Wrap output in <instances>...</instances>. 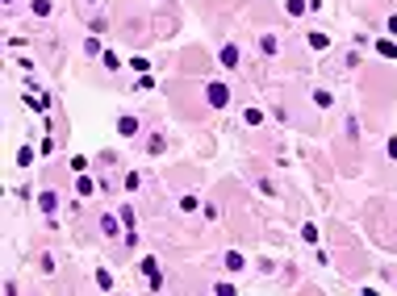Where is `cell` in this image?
Returning a JSON list of instances; mask_svg holds the SVG:
<instances>
[{"mask_svg":"<svg viewBox=\"0 0 397 296\" xmlns=\"http://www.w3.org/2000/svg\"><path fill=\"white\" fill-rule=\"evenodd\" d=\"M205 101H209L213 109H226V105H230V88H226V84H209V88H205Z\"/></svg>","mask_w":397,"mask_h":296,"instance_id":"obj_1","label":"cell"},{"mask_svg":"<svg viewBox=\"0 0 397 296\" xmlns=\"http://www.w3.org/2000/svg\"><path fill=\"white\" fill-rule=\"evenodd\" d=\"M218 63H222V67H230V71H234V67H238V63H242V54H238V46H234V42H226V46L218 50Z\"/></svg>","mask_w":397,"mask_h":296,"instance_id":"obj_2","label":"cell"},{"mask_svg":"<svg viewBox=\"0 0 397 296\" xmlns=\"http://www.w3.org/2000/svg\"><path fill=\"white\" fill-rule=\"evenodd\" d=\"M138 129H142V121H138V117H117V134H121V138H134Z\"/></svg>","mask_w":397,"mask_h":296,"instance_id":"obj_3","label":"cell"},{"mask_svg":"<svg viewBox=\"0 0 397 296\" xmlns=\"http://www.w3.org/2000/svg\"><path fill=\"white\" fill-rule=\"evenodd\" d=\"M38 209H42L46 217H54V209H59V192H50V188H46V192L38 196Z\"/></svg>","mask_w":397,"mask_h":296,"instance_id":"obj_4","label":"cell"},{"mask_svg":"<svg viewBox=\"0 0 397 296\" xmlns=\"http://www.w3.org/2000/svg\"><path fill=\"white\" fill-rule=\"evenodd\" d=\"M29 9H34V17H50L54 13V0H29Z\"/></svg>","mask_w":397,"mask_h":296,"instance_id":"obj_5","label":"cell"},{"mask_svg":"<svg viewBox=\"0 0 397 296\" xmlns=\"http://www.w3.org/2000/svg\"><path fill=\"white\" fill-rule=\"evenodd\" d=\"M310 46H314V50H326V46H330V34H322V29H310Z\"/></svg>","mask_w":397,"mask_h":296,"instance_id":"obj_6","label":"cell"},{"mask_svg":"<svg viewBox=\"0 0 397 296\" xmlns=\"http://www.w3.org/2000/svg\"><path fill=\"white\" fill-rule=\"evenodd\" d=\"M305 9H310V0H285V13L289 17H301Z\"/></svg>","mask_w":397,"mask_h":296,"instance_id":"obj_7","label":"cell"},{"mask_svg":"<svg viewBox=\"0 0 397 296\" xmlns=\"http://www.w3.org/2000/svg\"><path fill=\"white\" fill-rule=\"evenodd\" d=\"M259 50H263V54H276V50H280V42L272 38V34H259Z\"/></svg>","mask_w":397,"mask_h":296,"instance_id":"obj_8","label":"cell"},{"mask_svg":"<svg viewBox=\"0 0 397 296\" xmlns=\"http://www.w3.org/2000/svg\"><path fill=\"white\" fill-rule=\"evenodd\" d=\"M314 105H318V109H330V105H334V96H330L326 88H318V92H314Z\"/></svg>","mask_w":397,"mask_h":296,"instance_id":"obj_9","label":"cell"},{"mask_svg":"<svg viewBox=\"0 0 397 296\" xmlns=\"http://www.w3.org/2000/svg\"><path fill=\"white\" fill-rule=\"evenodd\" d=\"M242 121H247V125H263V109H255V105H251L247 113H242Z\"/></svg>","mask_w":397,"mask_h":296,"instance_id":"obj_10","label":"cell"},{"mask_svg":"<svg viewBox=\"0 0 397 296\" xmlns=\"http://www.w3.org/2000/svg\"><path fill=\"white\" fill-rule=\"evenodd\" d=\"M84 54H88V58H97V54H105V46H101L97 38H88V42H84Z\"/></svg>","mask_w":397,"mask_h":296,"instance_id":"obj_11","label":"cell"},{"mask_svg":"<svg viewBox=\"0 0 397 296\" xmlns=\"http://www.w3.org/2000/svg\"><path fill=\"white\" fill-rule=\"evenodd\" d=\"M75 192H80V196H92V192H97V188H92V180H88L84 171H80V184H75Z\"/></svg>","mask_w":397,"mask_h":296,"instance_id":"obj_12","label":"cell"},{"mask_svg":"<svg viewBox=\"0 0 397 296\" xmlns=\"http://www.w3.org/2000/svg\"><path fill=\"white\" fill-rule=\"evenodd\" d=\"M376 50H381V58H397V42H389V38H385Z\"/></svg>","mask_w":397,"mask_h":296,"instance_id":"obj_13","label":"cell"},{"mask_svg":"<svg viewBox=\"0 0 397 296\" xmlns=\"http://www.w3.org/2000/svg\"><path fill=\"white\" fill-rule=\"evenodd\" d=\"M17 163H21V167H29V163H34V146H21V150H17Z\"/></svg>","mask_w":397,"mask_h":296,"instance_id":"obj_14","label":"cell"},{"mask_svg":"<svg viewBox=\"0 0 397 296\" xmlns=\"http://www.w3.org/2000/svg\"><path fill=\"white\" fill-rule=\"evenodd\" d=\"M226 267H230V271H242V254H238V250L226 254Z\"/></svg>","mask_w":397,"mask_h":296,"instance_id":"obj_15","label":"cell"},{"mask_svg":"<svg viewBox=\"0 0 397 296\" xmlns=\"http://www.w3.org/2000/svg\"><path fill=\"white\" fill-rule=\"evenodd\" d=\"M197 205H201V201H197V196H193V192H188V196H180V209H184V213H193Z\"/></svg>","mask_w":397,"mask_h":296,"instance_id":"obj_16","label":"cell"},{"mask_svg":"<svg viewBox=\"0 0 397 296\" xmlns=\"http://www.w3.org/2000/svg\"><path fill=\"white\" fill-rule=\"evenodd\" d=\"M130 71H138V75H146V71H150V63H146V58H130Z\"/></svg>","mask_w":397,"mask_h":296,"instance_id":"obj_17","label":"cell"},{"mask_svg":"<svg viewBox=\"0 0 397 296\" xmlns=\"http://www.w3.org/2000/svg\"><path fill=\"white\" fill-rule=\"evenodd\" d=\"M121 225L134 229V209H130V205H121Z\"/></svg>","mask_w":397,"mask_h":296,"instance_id":"obj_18","label":"cell"},{"mask_svg":"<svg viewBox=\"0 0 397 296\" xmlns=\"http://www.w3.org/2000/svg\"><path fill=\"white\" fill-rule=\"evenodd\" d=\"M301 238L305 242H318V225H301Z\"/></svg>","mask_w":397,"mask_h":296,"instance_id":"obj_19","label":"cell"},{"mask_svg":"<svg viewBox=\"0 0 397 296\" xmlns=\"http://www.w3.org/2000/svg\"><path fill=\"white\" fill-rule=\"evenodd\" d=\"M38 267H42V271L50 275V271H54V259H50V254H38Z\"/></svg>","mask_w":397,"mask_h":296,"instance_id":"obj_20","label":"cell"},{"mask_svg":"<svg viewBox=\"0 0 397 296\" xmlns=\"http://www.w3.org/2000/svg\"><path fill=\"white\" fill-rule=\"evenodd\" d=\"M101 229H105V234L113 238V234H117V221H113V217H101Z\"/></svg>","mask_w":397,"mask_h":296,"instance_id":"obj_21","label":"cell"},{"mask_svg":"<svg viewBox=\"0 0 397 296\" xmlns=\"http://www.w3.org/2000/svg\"><path fill=\"white\" fill-rule=\"evenodd\" d=\"M385 150H389V159H397V138H389V146H385Z\"/></svg>","mask_w":397,"mask_h":296,"instance_id":"obj_22","label":"cell"},{"mask_svg":"<svg viewBox=\"0 0 397 296\" xmlns=\"http://www.w3.org/2000/svg\"><path fill=\"white\" fill-rule=\"evenodd\" d=\"M389 34H397V17H389Z\"/></svg>","mask_w":397,"mask_h":296,"instance_id":"obj_23","label":"cell"}]
</instances>
